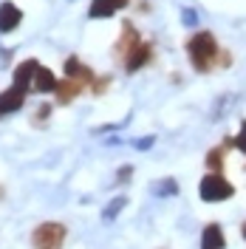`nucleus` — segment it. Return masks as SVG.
Instances as JSON below:
<instances>
[{"mask_svg":"<svg viewBox=\"0 0 246 249\" xmlns=\"http://www.w3.org/2000/svg\"><path fill=\"white\" fill-rule=\"evenodd\" d=\"M187 54H190V62H193L195 71H210L218 62V57H221V48H218L215 37L210 31H198V34L190 37Z\"/></svg>","mask_w":246,"mask_h":249,"instance_id":"1","label":"nucleus"},{"mask_svg":"<svg viewBox=\"0 0 246 249\" xmlns=\"http://www.w3.org/2000/svg\"><path fill=\"white\" fill-rule=\"evenodd\" d=\"M198 193H201L204 201L215 204V201H227V198H232V196H235V187H232L221 173H210V176L201 178Z\"/></svg>","mask_w":246,"mask_h":249,"instance_id":"2","label":"nucleus"},{"mask_svg":"<svg viewBox=\"0 0 246 249\" xmlns=\"http://www.w3.org/2000/svg\"><path fill=\"white\" fill-rule=\"evenodd\" d=\"M65 244V227L57 221H43L31 232V247L34 249H60Z\"/></svg>","mask_w":246,"mask_h":249,"instance_id":"3","label":"nucleus"},{"mask_svg":"<svg viewBox=\"0 0 246 249\" xmlns=\"http://www.w3.org/2000/svg\"><path fill=\"white\" fill-rule=\"evenodd\" d=\"M26 91H29V88H23V85H17L15 82L9 91L0 93V119L23 108V102H26Z\"/></svg>","mask_w":246,"mask_h":249,"instance_id":"4","label":"nucleus"},{"mask_svg":"<svg viewBox=\"0 0 246 249\" xmlns=\"http://www.w3.org/2000/svg\"><path fill=\"white\" fill-rule=\"evenodd\" d=\"M20 20H23V12L17 9L15 3H0V34H9V31H15L20 26Z\"/></svg>","mask_w":246,"mask_h":249,"instance_id":"5","label":"nucleus"},{"mask_svg":"<svg viewBox=\"0 0 246 249\" xmlns=\"http://www.w3.org/2000/svg\"><path fill=\"white\" fill-rule=\"evenodd\" d=\"M150 57H153V48L147 46V43H139V46L133 48L127 57H124V68L133 74V71H139L141 65H147V62H150Z\"/></svg>","mask_w":246,"mask_h":249,"instance_id":"6","label":"nucleus"},{"mask_svg":"<svg viewBox=\"0 0 246 249\" xmlns=\"http://www.w3.org/2000/svg\"><path fill=\"white\" fill-rule=\"evenodd\" d=\"M130 0H91V9H88V17L93 20H102V17H110L116 9H124Z\"/></svg>","mask_w":246,"mask_h":249,"instance_id":"7","label":"nucleus"},{"mask_svg":"<svg viewBox=\"0 0 246 249\" xmlns=\"http://www.w3.org/2000/svg\"><path fill=\"white\" fill-rule=\"evenodd\" d=\"M37 71H40V62L37 60H23L15 68V82L17 85H23V88H31V82H34V77H37Z\"/></svg>","mask_w":246,"mask_h":249,"instance_id":"8","label":"nucleus"},{"mask_svg":"<svg viewBox=\"0 0 246 249\" xmlns=\"http://www.w3.org/2000/svg\"><path fill=\"white\" fill-rule=\"evenodd\" d=\"M82 85L85 82H79V79H65V82H60L57 85V102L60 105H68V102H74L77 99V93H82Z\"/></svg>","mask_w":246,"mask_h":249,"instance_id":"9","label":"nucleus"},{"mask_svg":"<svg viewBox=\"0 0 246 249\" xmlns=\"http://www.w3.org/2000/svg\"><path fill=\"white\" fill-rule=\"evenodd\" d=\"M227 247V238L221 232L218 224H207V230L201 235V249H224Z\"/></svg>","mask_w":246,"mask_h":249,"instance_id":"10","label":"nucleus"},{"mask_svg":"<svg viewBox=\"0 0 246 249\" xmlns=\"http://www.w3.org/2000/svg\"><path fill=\"white\" fill-rule=\"evenodd\" d=\"M139 46V34H136V29L130 26V23H122V40L116 43V54L119 57H127L133 48Z\"/></svg>","mask_w":246,"mask_h":249,"instance_id":"11","label":"nucleus"},{"mask_svg":"<svg viewBox=\"0 0 246 249\" xmlns=\"http://www.w3.org/2000/svg\"><path fill=\"white\" fill-rule=\"evenodd\" d=\"M57 85H60L57 77H54L48 68L40 65V71H37V77H34V82H31V88H34L37 93H51V91H57Z\"/></svg>","mask_w":246,"mask_h":249,"instance_id":"12","label":"nucleus"},{"mask_svg":"<svg viewBox=\"0 0 246 249\" xmlns=\"http://www.w3.org/2000/svg\"><path fill=\"white\" fill-rule=\"evenodd\" d=\"M65 74H68L71 79H79V82H93L91 68H88V65H82L77 57H68V60H65Z\"/></svg>","mask_w":246,"mask_h":249,"instance_id":"13","label":"nucleus"},{"mask_svg":"<svg viewBox=\"0 0 246 249\" xmlns=\"http://www.w3.org/2000/svg\"><path fill=\"white\" fill-rule=\"evenodd\" d=\"M224 153H227V147L221 144V147H212L210 153H207V164L212 167V173L221 170V164H224Z\"/></svg>","mask_w":246,"mask_h":249,"instance_id":"14","label":"nucleus"},{"mask_svg":"<svg viewBox=\"0 0 246 249\" xmlns=\"http://www.w3.org/2000/svg\"><path fill=\"white\" fill-rule=\"evenodd\" d=\"M124 204H127V198H124V196H119V198H113V201L108 204V207H105V213H102V218H105V221H113V218L119 215V213H122V207Z\"/></svg>","mask_w":246,"mask_h":249,"instance_id":"15","label":"nucleus"},{"mask_svg":"<svg viewBox=\"0 0 246 249\" xmlns=\"http://www.w3.org/2000/svg\"><path fill=\"white\" fill-rule=\"evenodd\" d=\"M156 196H176L178 193V184L173 181V178H164V181H158V184L153 187Z\"/></svg>","mask_w":246,"mask_h":249,"instance_id":"16","label":"nucleus"},{"mask_svg":"<svg viewBox=\"0 0 246 249\" xmlns=\"http://www.w3.org/2000/svg\"><path fill=\"white\" fill-rule=\"evenodd\" d=\"M232 144H235L238 150H244V153H246V119L241 122V133L235 136V142H232Z\"/></svg>","mask_w":246,"mask_h":249,"instance_id":"17","label":"nucleus"},{"mask_svg":"<svg viewBox=\"0 0 246 249\" xmlns=\"http://www.w3.org/2000/svg\"><path fill=\"white\" fill-rule=\"evenodd\" d=\"M153 136H144V139H141V142H136V147H139V150H147V147H150V144H153Z\"/></svg>","mask_w":246,"mask_h":249,"instance_id":"18","label":"nucleus"},{"mask_svg":"<svg viewBox=\"0 0 246 249\" xmlns=\"http://www.w3.org/2000/svg\"><path fill=\"white\" fill-rule=\"evenodd\" d=\"M127 176H133V167H122V170H119V181H124Z\"/></svg>","mask_w":246,"mask_h":249,"instance_id":"19","label":"nucleus"},{"mask_svg":"<svg viewBox=\"0 0 246 249\" xmlns=\"http://www.w3.org/2000/svg\"><path fill=\"white\" fill-rule=\"evenodd\" d=\"M48 110H51V108H48V105H43V108L37 110V119H46V116H48Z\"/></svg>","mask_w":246,"mask_h":249,"instance_id":"20","label":"nucleus"},{"mask_svg":"<svg viewBox=\"0 0 246 249\" xmlns=\"http://www.w3.org/2000/svg\"><path fill=\"white\" fill-rule=\"evenodd\" d=\"M241 235H244V238H246V224H244V227H241Z\"/></svg>","mask_w":246,"mask_h":249,"instance_id":"21","label":"nucleus"},{"mask_svg":"<svg viewBox=\"0 0 246 249\" xmlns=\"http://www.w3.org/2000/svg\"><path fill=\"white\" fill-rule=\"evenodd\" d=\"M0 196H3V190H0Z\"/></svg>","mask_w":246,"mask_h":249,"instance_id":"22","label":"nucleus"}]
</instances>
